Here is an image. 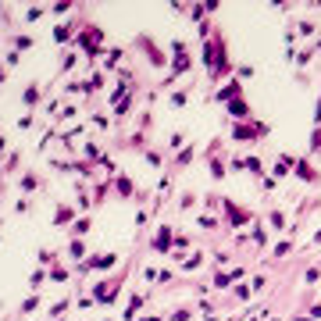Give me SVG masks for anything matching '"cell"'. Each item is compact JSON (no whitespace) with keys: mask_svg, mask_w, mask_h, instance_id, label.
Returning <instances> with one entry per match:
<instances>
[{"mask_svg":"<svg viewBox=\"0 0 321 321\" xmlns=\"http://www.w3.org/2000/svg\"><path fill=\"white\" fill-rule=\"evenodd\" d=\"M32 43H36V39H32V36H25V32H22V36H14V50H18V54H22V50H32Z\"/></svg>","mask_w":321,"mask_h":321,"instance_id":"15","label":"cell"},{"mask_svg":"<svg viewBox=\"0 0 321 321\" xmlns=\"http://www.w3.org/2000/svg\"><path fill=\"white\" fill-rule=\"evenodd\" d=\"M75 193H79V207H82V211H86V207H89V200H86V186H82V182H79V186H75Z\"/></svg>","mask_w":321,"mask_h":321,"instance_id":"26","label":"cell"},{"mask_svg":"<svg viewBox=\"0 0 321 321\" xmlns=\"http://www.w3.org/2000/svg\"><path fill=\"white\" fill-rule=\"evenodd\" d=\"M122 282H125V275H114V278L96 282V286H93V300H96V304H114L118 293H122Z\"/></svg>","mask_w":321,"mask_h":321,"instance_id":"3","label":"cell"},{"mask_svg":"<svg viewBox=\"0 0 321 321\" xmlns=\"http://www.w3.org/2000/svg\"><path fill=\"white\" fill-rule=\"evenodd\" d=\"M47 278H50V271H47V268H39V271H32V278H29V286H32V289H39V286H43Z\"/></svg>","mask_w":321,"mask_h":321,"instance_id":"17","label":"cell"},{"mask_svg":"<svg viewBox=\"0 0 321 321\" xmlns=\"http://www.w3.org/2000/svg\"><path fill=\"white\" fill-rule=\"evenodd\" d=\"M143 307H147V296H143V293H139V296H132V300H129V307H125V321H136V314H139Z\"/></svg>","mask_w":321,"mask_h":321,"instance_id":"9","label":"cell"},{"mask_svg":"<svg viewBox=\"0 0 321 321\" xmlns=\"http://www.w3.org/2000/svg\"><path fill=\"white\" fill-rule=\"evenodd\" d=\"M54 257H57L54 250H39V264H50V268H54Z\"/></svg>","mask_w":321,"mask_h":321,"instance_id":"25","label":"cell"},{"mask_svg":"<svg viewBox=\"0 0 321 321\" xmlns=\"http://www.w3.org/2000/svg\"><path fill=\"white\" fill-rule=\"evenodd\" d=\"M75 43L86 50V57H89V61H96V57L104 54V32H100V29H93V25H86V29H82Z\"/></svg>","mask_w":321,"mask_h":321,"instance_id":"2","label":"cell"},{"mask_svg":"<svg viewBox=\"0 0 321 321\" xmlns=\"http://www.w3.org/2000/svg\"><path fill=\"white\" fill-rule=\"evenodd\" d=\"M211 171H214V175H225V168H222V161L218 157H211Z\"/></svg>","mask_w":321,"mask_h":321,"instance_id":"29","label":"cell"},{"mask_svg":"<svg viewBox=\"0 0 321 321\" xmlns=\"http://www.w3.org/2000/svg\"><path fill=\"white\" fill-rule=\"evenodd\" d=\"M186 100H189V96H186V89H178V93H171V107H186Z\"/></svg>","mask_w":321,"mask_h":321,"instance_id":"22","label":"cell"},{"mask_svg":"<svg viewBox=\"0 0 321 321\" xmlns=\"http://www.w3.org/2000/svg\"><path fill=\"white\" fill-rule=\"evenodd\" d=\"M107 186H114V182H111V178H104V182H96V193H93V200H96V204H104V200H107V193H111Z\"/></svg>","mask_w":321,"mask_h":321,"instance_id":"13","label":"cell"},{"mask_svg":"<svg viewBox=\"0 0 321 321\" xmlns=\"http://www.w3.org/2000/svg\"><path fill=\"white\" fill-rule=\"evenodd\" d=\"M68 257H72V260H82V257H86V243L72 239V243H68Z\"/></svg>","mask_w":321,"mask_h":321,"instance_id":"12","label":"cell"},{"mask_svg":"<svg viewBox=\"0 0 321 321\" xmlns=\"http://www.w3.org/2000/svg\"><path fill=\"white\" fill-rule=\"evenodd\" d=\"M89 225H93V222H89V214H82V218H75L72 232H75V236H86V232H89Z\"/></svg>","mask_w":321,"mask_h":321,"instance_id":"14","label":"cell"},{"mask_svg":"<svg viewBox=\"0 0 321 321\" xmlns=\"http://www.w3.org/2000/svg\"><path fill=\"white\" fill-rule=\"evenodd\" d=\"M111 182H114V193H118V196H132V193H136V182H132L129 175H114Z\"/></svg>","mask_w":321,"mask_h":321,"instance_id":"8","label":"cell"},{"mask_svg":"<svg viewBox=\"0 0 321 321\" xmlns=\"http://www.w3.org/2000/svg\"><path fill=\"white\" fill-rule=\"evenodd\" d=\"M47 271H50L54 282H68V268H65V264H54V268H47Z\"/></svg>","mask_w":321,"mask_h":321,"instance_id":"16","label":"cell"},{"mask_svg":"<svg viewBox=\"0 0 321 321\" xmlns=\"http://www.w3.org/2000/svg\"><path fill=\"white\" fill-rule=\"evenodd\" d=\"M118 264V253H96V257H89V260H82L79 271H107V268H114Z\"/></svg>","mask_w":321,"mask_h":321,"instance_id":"5","label":"cell"},{"mask_svg":"<svg viewBox=\"0 0 321 321\" xmlns=\"http://www.w3.org/2000/svg\"><path fill=\"white\" fill-rule=\"evenodd\" d=\"M22 104H25V107H36V104H39V82H29V86H25Z\"/></svg>","mask_w":321,"mask_h":321,"instance_id":"10","label":"cell"},{"mask_svg":"<svg viewBox=\"0 0 321 321\" xmlns=\"http://www.w3.org/2000/svg\"><path fill=\"white\" fill-rule=\"evenodd\" d=\"M43 14H47V7H39V4H32V7L25 11V22H39Z\"/></svg>","mask_w":321,"mask_h":321,"instance_id":"19","label":"cell"},{"mask_svg":"<svg viewBox=\"0 0 321 321\" xmlns=\"http://www.w3.org/2000/svg\"><path fill=\"white\" fill-rule=\"evenodd\" d=\"M168 321H189V307H178V311H171V318Z\"/></svg>","mask_w":321,"mask_h":321,"instance_id":"24","label":"cell"},{"mask_svg":"<svg viewBox=\"0 0 321 321\" xmlns=\"http://www.w3.org/2000/svg\"><path fill=\"white\" fill-rule=\"evenodd\" d=\"M54 39H57V43H68V39H72V25H57V29H54Z\"/></svg>","mask_w":321,"mask_h":321,"instance_id":"20","label":"cell"},{"mask_svg":"<svg viewBox=\"0 0 321 321\" xmlns=\"http://www.w3.org/2000/svg\"><path fill=\"white\" fill-rule=\"evenodd\" d=\"M72 65H75V54H65V61H61V72H68Z\"/></svg>","mask_w":321,"mask_h":321,"instance_id":"28","label":"cell"},{"mask_svg":"<svg viewBox=\"0 0 321 321\" xmlns=\"http://www.w3.org/2000/svg\"><path fill=\"white\" fill-rule=\"evenodd\" d=\"M36 307H39V293H32V296L22 304V314H29V311H36Z\"/></svg>","mask_w":321,"mask_h":321,"instance_id":"21","label":"cell"},{"mask_svg":"<svg viewBox=\"0 0 321 321\" xmlns=\"http://www.w3.org/2000/svg\"><path fill=\"white\" fill-rule=\"evenodd\" d=\"M225 207H229V218H232V225H239V222H246V218H250V214H246V211H239L236 204H225Z\"/></svg>","mask_w":321,"mask_h":321,"instance_id":"18","label":"cell"},{"mask_svg":"<svg viewBox=\"0 0 321 321\" xmlns=\"http://www.w3.org/2000/svg\"><path fill=\"white\" fill-rule=\"evenodd\" d=\"M171 57H175V61H171V75L164 79V86L189 72V54H186V43H182V39H171Z\"/></svg>","mask_w":321,"mask_h":321,"instance_id":"4","label":"cell"},{"mask_svg":"<svg viewBox=\"0 0 321 321\" xmlns=\"http://www.w3.org/2000/svg\"><path fill=\"white\" fill-rule=\"evenodd\" d=\"M75 214H79V211H75L72 204H57V214H54V225H57V229H65V225H75Z\"/></svg>","mask_w":321,"mask_h":321,"instance_id":"6","label":"cell"},{"mask_svg":"<svg viewBox=\"0 0 321 321\" xmlns=\"http://www.w3.org/2000/svg\"><path fill=\"white\" fill-rule=\"evenodd\" d=\"M171 243H175L171 229H168V225H161V229H157V236H154V243H150V246H154V250H161V253H168V250H171Z\"/></svg>","mask_w":321,"mask_h":321,"instance_id":"7","label":"cell"},{"mask_svg":"<svg viewBox=\"0 0 321 321\" xmlns=\"http://www.w3.org/2000/svg\"><path fill=\"white\" fill-rule=\"evenodd\" d=\"M143 321H164V318H161V314H157V318H143Z\"/></svg>","mask_w":321,"mask_h":321,"instance_id":"31","label":"cell"},{"mask_svg":"<svg viewBox=\"0 0 321 321\" xmlns=\"http://www.w3.org/2000/svg\"><path fill=\"white\" fill-rule=\"evenodd\" d=\"M204 61H207V68H211V75H214V79H222V75H225L229 61H225V43H222V36H218V32H214V39H207V43H204Z\"/></svg>","mask_w":321,"mask_h":321,"instance_id":"1","label":"cell"},{"mask_svg":"<svg viewBox=\"0 0 321 321\" xmlns=\"http://www.w3.org/2000/svg\"><path fill=\"white\" fill-rule=\"evenodd\" d=\"M0 82H7V65H0Z\"/></svg>","mask_w":321,"mask_h":321,"instance_id":"30","label":"cell"},{"mask_svg":"<svg viewBox=\"0 0 321 321\" xmlns=\"http://www.w3.org/2000/svg\"><path fill=\"white\" fill-rule=\"evenodd\" d=\"M147 164H150V168H161V154H154V150H147Z\"/></svg>","mask_w":321,"mask_h":321,"instance_id":"27","label":"cell"},{"mask_svg":"<svg viewBox=\"0 0 321 321\" xmlns=\"http://www.w3.org/2000/svg\"><path fill=\"white\" fill-rule=\"evenodd\" d=\"M18 189H22V193H36V189H39V175H36V171H25L22 182H18Z\"/></svg>","mask_w":321,"mask_h":321,"instance_id":"11","label":"cell"},{"mask_svg":"<svg viewBox=\"0 0 321 321\" xmlns=\"http://www.w3.org/2000/svg\"><path fill=\"white\" fill-rule=\"evenodd\" d=\"M189 161H193V147H186V150H182V154H178V157H175V164H178V168H182V164H189Z\"/></svg>","mask_w":321,"mask_h":321,"instance_id":"23","label":"cell"}]
</instances>
